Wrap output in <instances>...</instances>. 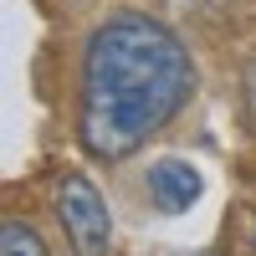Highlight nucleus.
<instances>
[{"label":"nucleus","mask_w":256,"mask_h":256,"mask_svg":"<svg viewBox=\"0 0 256 256\" xmlns=\"http://www.w3.org/2000/svg\"><path fill=\"white\" fill-rule=\"evenodd\" d=\"M195 92L184 41L154 16H113L82 46V113L77 138L92 159H128Z\"/></svg>","instance_id":"obj_1"},{"label":"nucleus","mask_w":256,"mask_h":256,"mask_svg":"<svg viewBox=\"0 0 256 256\" xmlns=\"http://www.w3.org/2000/svg\"><path fill=\"white\" fill-rule=\"evenodd\" d=\"M148 200H154V210H164V216H184V210L200 200V169L184 164V159H159L148 169Z\"/></svg>","instance_id":"obj_3"},{"label":"nucleus","mask_w":256,"mask_h":256,"mask_svg":"<svg viewBox=\"0 0 256 256\" xmlns=\"http://www.w3.org/2000/svg\"><path fill=\"white\" fill-rule=\"evenodd\" d=\"M56 220H62V230H67L77 256H102L108 241H113L108 200L98 195V184L88 174H62L56 180Z\"/></svg>","instance_id":"obj_2"},{"label":"nucleus","mask_w":256,"mask_h":256,"mask_svg":"<svg viewBox=\"0 0 256 256\" xmlns=\"http://www.w3.org/2000/svg\"><path fill=\"white\" fill-rule=\"evenodd\" d=\"M0 256H46V246H41L36 226H26L20 216H10L6 226H0Z\"/></svg>","instance_id":"obj_4"}]
</instances>
